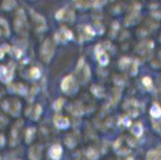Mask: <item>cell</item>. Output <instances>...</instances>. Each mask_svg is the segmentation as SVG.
I'll return each instance as SVG.
<instances>
[{
    "instance_id": "cell-1",
    "label": "cell",
    "mask_w": 161,
    "mask_h": 160,
    "mask_svg": "<svg viewBox=\"0 0 161 160\" xmlns=\"http://www.w3.org/2000/svg\"><path fill=\"white\" fill-rule=\"evenodd\" d=\"M96 54L99 63L102 65H106L108 63V57L104 50L101 48V45H97L96 48Z\"/></svg>"
},
{
    "instance_id": "cell-2",
    "label": "cell",
    "mask_w": 161,
    "mask_h": 160,
    "mask_svg": "<svg viewBox=\"0 0 161 160\" xmlns=\"http://www.w3.org/2000/svg\"><path fill=\"white\" fill-rule=\"evenodd\" d=\"M62 153V148L59 145H55L51 148L49 152L50 156L54 160H58L61 157Z\"/></svg>"
},
{
    "instance_id": "cell-3",
    "label": "cell",
    "mask_w": 161,
    "mask_h": 160,
    "mask_svg": "<svg viewBox=\"0 0 161 160\" xmlns=\"http://www.w3.org/2000/svg\"><path fill=\"white\" fill-rule=\"evenodd\" d=\"M146 160H161V149L150 150L147 154Z\"/></svg>"
},
{
    "instance_id": "cell-4",
    "label": "cell",
    "mask_w": 161,
    "mask_h": 160,
    "mask_svg": "<svg viewBox=\"0 0 161 160\" xmlns=\"http://www.w3.org/2000/svg\"><path fill=\"white\" fill-rule=\"evenodd\" d=\"M150 114L154 118H159L161 116V107L157 103H154L150 109Z\"/></svg>"
},
{
    "instance_id": "cell-5",
    "label": "cell",
    "mask_w": 161,
    "mask_h": 160,
    "mask_svg": "<svg viewBox=\"0 0 161 160\" xmlns=\"http://www.w3.org/2000/svg\"><path fill=\"white\" fill-rule=\"evenodd\" d=\"M132 132L133 133V135H136L138 138L142 136V135L143 134V127H142V124L136 123L132 129Z\"/></svg>"
},
{
    "instance_id": "cell-6",
    "label": "cell",
    "mask_w": 161,
    "mask_h": 160,
    "mask_svg": "<svg viewBox=\"0 0 161 160\" xmlns=\"http://www.w3.org/2000/svg\"><path fill=\"white\" fill-rule=\"evenodd\" d=\"M56 123L57 126L60 128H67L69 126V120L67 118H63V117H58L56 119Z\"/></svg>"
},
{
    "instance_id": "cell-7",
    "label": "cell",
    "mask_w": 161,
    "mask_h": 160,
    "mask_svg": "<svg viewBox=\"0 0 161 160\" xmlns=\"http://www.w3.org/2000/svg\"><path fill=\"white\" fill-rule=\"evenodd\" d=\"M142 83L144 84L148 90H151L153 88V82L151 79L148 77H145L142 79Z\"/></svg>"
},
{
    "instance_id": "cell-8",
    "label": "cell",
    "mask_w": 161,
    "mask_h": 160,
    "mask_svg": "<svg viewBox=\"0 0 161 160\" xmlns=\"http://www.w3.org/2000/svg\"><path fill=\"white\" fill-rule=\"evenodd\" d=\"M71 80H72V77H71V76H69V77H66V78L64 79V80H63L62 85H61V88H62V89L64 90V91H67V90L68 89L69 85H70V82H71Z\"/></svg>"
},
{
    "instance_id": "cell-9",
    "label": "cell",
    "mask_w": 161,
    "mask_h": 160,
    "mask_svg": "<svg viewBox=\"0 0 161 160\" xmlns=\"http://www.w3.org/2000/svg\"><path fill=\"white\" fill-rule=\"evenodd\" d=\"M91 90L96 96H98V97H102V96L104 94L103 89H102V88H101V87L99 86L94 85V86H92V88H91Z\"/></svg>"
},
{
    "instance_id": "cell-10",
    "label": "cell",
    "mask_w": 161,
    "mask_h": 160,
    "mask_svg": "<svg viewBox=\"0 0 161 160\" xmlns=\"http://www.w3.org/2000/svg\"><path fill=\"white\" fill-rule=\"evenodd\" d=\"M88 157L90 159L92 160H96L98 158V154L95 150H89L88 151Z\"/></svg>"
},
{
    "instance_id": "cell-11",
    "label": "cell",
    "mask_w": 161,
    "mask_h": 160,
    "mask_svg": "<svg viewBox=\"0 0 161 160\" xmlns=\"http://www.w3.org/2000/svg\"><path fill=\"white\" fill-rule=\"evenodd\" d=\"M122 123H123L126 126L129 127V126H130V125H131V121H130V119L128 117L125 116L123 118V119H122Z\"/></svg>"
},
{
    "instance_id": "cell-12",
    "label": "cell",
    "mask_w": 161,
    "mask_h": 160,
    "mask_svg": "<svg viewBox=\"0 0 161 160\" xmlns=\"http://www.w3.org/2000/svg\"><path fill=\"white\" fill-rule=\"evenodd\" d=\"M126 160H133V159H132V158H128V159H127Z\"/></svg>"
}]
</instances>
